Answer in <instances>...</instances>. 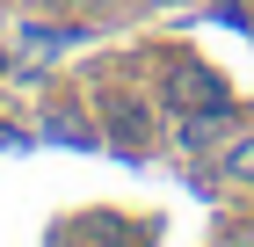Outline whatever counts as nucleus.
I'll return each mask as SVG.
<instances>
[{
	"mask_svg": "<svg viewBox=\"0 0 254 247\" xmlns=\"http://www.w3.org/2000/svg\"><path fill=\"white\" fill-rule=\"evenodd\" d=\"M160 102H167V109H218V102H225V87H218L211 66L182 58V66H167V80H160Z\"/></svg>",
	"mask_w": 254,
	"mask_h": 247,
	"instance_id": "nucleus-1",
	"label": "nucleus"
},
{
	"mask_svg": "<svg viewBox=\"0 0 254 247\" xmlns=\"http://www.w3.org/2000/svg\"><path fill=\"white\" fill-rule=\"evenodd\" d=\"M218 167H225V182H254V138H233L218 153Z\"/></svg>",
	"mask_w": 254,
	"mask_h": 247,
	"instance_id": "nucleus-2",
	"label": "nucleus"
},
{
	"mask_svg": "<svg viewBox=\"0 0 254 247\" xmlns=\"http://www.w3.org/2000/svg\"><path fill=\"white\" fill-rule=\"evenodd\" d=\"M51 138H73V146H95V131H87L80 116H51Z\"/></svg>",
	"mask_w": 254,
	"mask_h": 247,
	"instance_id": "nucleus-3",
	"label": "nucleus"
},
{
	"mask_svg": "<svg viewBox=\"0 0 254 247\" xmlns=\"http://www.w3.org/2000/svg\"><path fill=\"white\" fill-rule=\"evenodd\" d=\"M117 138H124V146H145V116H138V109H117Z\"/></svg>",
	"mask_w": 254,
	"mask_h": 247,
	"instance_id": "nucleus-4",
	"label": "nucleus"
}]
</instances>
